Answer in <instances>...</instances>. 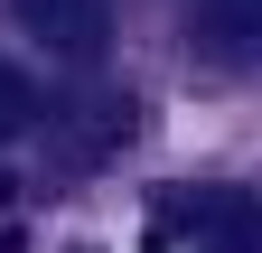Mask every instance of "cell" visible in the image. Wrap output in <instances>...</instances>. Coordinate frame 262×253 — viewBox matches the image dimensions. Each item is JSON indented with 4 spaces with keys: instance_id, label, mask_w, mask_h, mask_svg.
I'll use <instances>...</instances> for the list:
<instances>
[{
    "instance_id": "cell-1",
    "label": "cell",
    "mask_w": 262,
    "mask_h": 253,
    "mask_svg": "<svg viewBox=\"0 0 262 253\" xmlns=\"http://www.w3.org/2000/svg\"><path fill=\"white\" fill-rule=\"evenodd\" d=\"M169 235H196V253H262V206L234 187H196L169 197Z\"/></svg>"
},
{
    "instance_id": "cell-2",
    "label": "cell",
    "mask_w": 262,
    "mask_h": 253,
    "mask_svg": "<svg viewBox=\"0 0 262 253\" xmlns=\"http://www.w3.org/2000/svg\"><path fill=\"white\" fill-rule=\"evenodd\" d=\"M10 19H19V28H28L47 56H66V66H94V56L113 47L103 0H10Z\"/></svg>"
},
{
    "instance_id": "cell-4",
    "label": "cell",
    "mask_w": 262,
    "mask_h": 253,
    "mask_svg": "<svg viewBox=\"0 0 262 253\" xmlns=\"http://www.w3.org/2000/svg\"><path fill=\"white\" fill-rule=\"evenodd\" d=\"M19 132H38V85L19 66H0V141H19Z\"/></svg>"
},
{
    "instance_id": "cell-3",
    "label": "cell",
    "mask_w": 262,
    "mask_h": 253,
    "mask_svg": "<svg viewBox=\"0 0 262 253\" xmlns=\"http://www.w3.org/2000/svg\"><path fill=\"white\" fill-rule=\"evenodd\" d=\"M187 38L215 66H262V0H196Z\"/></svg>"
}]
</instances>
